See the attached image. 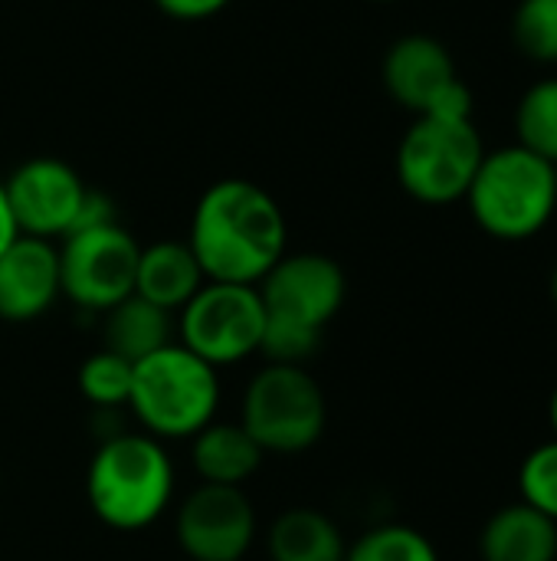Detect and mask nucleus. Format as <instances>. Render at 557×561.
Returning <instances> with one entry per match:
<instances>
[{"label":"nucleus","instance_id":"f257e3e1","mask_svg":"<svg viewBox=\"0 0 557 561\" xmlns=\"http://www.w3.org/2000/svg\"><path fill=\"white\" fill-rule=\"evenodd\" d=\"M187 247L207 279L259 286V279L286 253L282 207L253 181H217L194 207Z\"/></svg>","mask_w":557,"mask_h":561},{"label":"nucleus","instance_id":"f03ea898","mask_svg":"<svg viewBox=\"0 0 557 561\" xmlns=\"http://www.w3.org/2000/svg\"><path fill=\"white\" fill-rule=\"evenodd\" d=\"M256 289L266 309L259 355L269 365H305L341 312L348 279L325 253H282Z\"/></svg>","mask_w":557,"mask_h":561},{"label":"nucleus","instance_id":"7ed1b4c3","mask_svg":"<svg viewBox=\"0 0 557 561\" xmlns=\"http://www.w3.org/2000/svg\"><path fill=\"white\" fill-rule=\"evenodd\" d=\"M174 496V463L161 440L141 434L108 437L85 470V500L115 533L154 526Z\"/></svg>","mask_w":557,"mask_h":561},{"label":"nucleus","instance_id":"20e7f679","mask_svg":"<svg viewBox=\"0 0 557 561\" xmlns=\"http://www.w3.org/2000/svg\"><path fill=\"white\" fill-rule=\"evenodd\" d=\"M463 201L483 233L506 243L532 240L557 210L555 164L522 145L486 151Z\"/></svg>","mask_w":557,"mask_h":561},{"label":"nucleus","instance_id":"39448f33","mask_svg":"<svg viewBox=\"0 0 557 561\" xmlns=\"http://www.w3.org/2000/svg\"><path fill=\"white\" fill-rule=\"evenodd\" d=\"M220 404V378L204 358L184 345H164L141 358L131 378L128 408L154 440H190L213 424Z\"/></svg>","mask_w":557,"mask_h":561},{"label":"nucleus","instance_id":"423d86ee","mask_svg":"<svg viewBox=\"0 0 557 561\" xmlns=\"http://www.w3.org/2000/svg\"><path fill=\"white\" fill-rule=\"evenodd\" d=\"M486 158L483 138L473 118L417 115L397 145L401 187L430 207H446L466 197L479 164Z\"/></svg>","mask_w":557,"mask_h":561},{"label":"nucleus","instance_id":"0eeeda50","mask_svg":"<svg viewBox=\"0 0 557 561\" xmlns=\"http://www.w3.org/2000/svg\"><path fill=\"white\" fill-rule=\"evenodd\" d=\"M325 391L305 365H266L246 385L240 424L263 454L292 457L312 450L325 434Z\"/></svg>","mask_w":557,"mask_h":561},{"label":"nucleus","instance_id":"6e6552de","mask_svg":"<svg viewBox=\"0 0 557 561\" xmlns=\"http://www.w3.org/2000/svg\"><path fill=\"white\" fill-rule=\"evenodd\" d=\"M59 286L62 296L89 312H108L135 293L141 243L118 224L72 230L59 240Z\"/></svg>","mask_w":557,"mask_h":561},{"label":"nucleus","instance_id":"1a4fd4ad","mask_svg":"<svg viewBox=\"0 0 557 561\" xmlns=\"http://www.w3.org/2000/svg\"><path fill=\"white\" fill-rule=\"evenodd\" d=\"M266 309L256 286L207 279L181 309V345L210 368L236 365L259 352Z\"/></svg>","mask_w":557,"mask_h":561},{"label":"nucleus","instance_id":"9d476101","mask_svg":"<svg viewBox=\"0 0 557 561\" xmlns=\"http://www.w3.org/2000/svg\"><path fill=\"white\" fill-rule=\"evenodd\" d=\"M384 89L417 115L473 118V92L456 76L450 49L427 33H407L391 43L381 62Z\"/></svg>","mask_w":557,"mask_h":561},{"label":"nucleus","instance_id":"9b49d317","mask_svg":"<svg viewBox=\"0 0 557 561\" xmlns=\"http://www.w3.org/2000/svg\"><path fill=\"white\" fill-rule=\"evenodd\" d=\"M92 187L59 158H30L7 181L3 194L16 230L36 240H62L76 230Z\"/></svg>","mask_w":557,"mask_h":561},{"label":"nucleus","instance_id":"f8f14e48","mask_svg":"<svg viewBox=\"0 0 557 561\" xmlns=\"http://www.w3.org/2000/svg\"><path fill=\"white\" fill-rule=\"evenodd\" d=\"M174 536L190 561H243L256 542V510L240 486L200 483L177 506Z\"/></svg>","mask_w":557,"mask_h":561},{"label":"nucleus","instance_id":"ddd939ff","mask_svg":"<svg viewBox=\"0 0 557 561\" xmlns=\"http://www.w3.org/2000/svg\"><path fill=\"white\" fill-rule=\"evenodd\" d=\"M59 296L62 286L56 243L20 233L0 253V319L33 322L46 316Z\"/></svg>","mask_w":557,"mask_h":561},{"label":"nucleus","instance_id":"4468645a","mask_svg":"<svg viewBox=\"0 0 557 561\" xmlns=\"http://www.w3.org/2000/svg\"><path fill=\"white\" fill-rule=\"evenodd\" d=\"M207 283L194 250L187 240H161L141 247L138 273H135V296L148 299L164 312H181L197 289Z\"/></svg>","mask_w":557,"mask_h":561},{"label":"nucleus","instance_id":"2eb2a0df","mask_svg":"<svg viewBox=\"0 0 557 561\" xmlns=\"http://www.w3.org/2000/svg\"><path fill=\"white\" fill-rule=\"evenodd\" d=\"M479 561H557V523L522 500L509 503L486 519Z\"/></svg>","mask_w":557,"mask_h":561},{"label":"nucleus","instance_id":"dca6fc26","mask_svg":"<svg viewBox=\"0 0 557 561\" xmlns=\"http://www.w3.org/2000/svg\"><path fill=\"white\" fill-rule=\"evenodd\" d=\"M190 460L200 483L213 486H240L256 477L266 454L246 434L243 424H207L197 437H190Z\"/></svg>","mask_w":557,"mask_h":561},{"label":"nucleus","instance_id":"f3484780","mask_svg":"<svg viewBox=\"0 0 557 561\" xmlns=\"http://www.w3.org/2000/svg\"><path fill=\"white\" fill-rule=\"evenodd\" d=\"M269 561H345L341 529L318 510L295 506L276 516L266 536Z\"/></svg>","mask_w":557,"mask_h":561},{"label":"nucleus","instance_id":"a211bd4d","mask_svg":"<svg viewBox=\"0 0 557 561\" xmlns=\"http://www.w3.org/2000/svg\"><path fill=\"white\" fill-rule=\"evenodd\" d=\"M102 316H105V325H102L105 348L128 358L131 365L171 345V312L151 306L148 299L135 293Z\"/></svg>","mask_w":557,"mask_h":561},{"label":"nucleus","instance_id":"6ab92c4d","mask_svg":"<svg viewBox=\"0 0 557 561\" xmlns=\"http://www.w3.org/2000/svg\"><path fill=\"white\" fill-rule=\"evenodd\" d=\"M519 145L557 164V79L535 82L515 108Z\"/></svg>","mask_w":557,"mask_h":561},{"label":"nucleus","instance_id":"aec40b11","mask_svg":"<svg viewBox=\"0 0 557 561\" xmlns=\"http://www.w3.org/2000/svg\"><path fill=\"white\" fill-rule=\"evenodd\" d=\"M345 561H440L437 546L414 526H374L348 546Z\"/></svg>","mask_w":557,"mask_h":561},{"label":"nucleus","instance_id":"412c9836","mask_svg":"<svg viewBox=\"0 0 557 561\" xmlns=\"http://www.w3.org/2000/svg\"><path fill=\"white\" fill-rule=\"evenodd\" d=\"M131 378H135V365L108 348L89 355L79 365V391L89 404L95 408H125L131 398Z\"/></svg>","mask_w":557,"mask_h":561},{"label":"nucleus","instance_id":"4be33fe9","mask_svg":"<svg viewBox=\"0 0 557 561\" xmlns=\"http://www.w3.org/2000/svg\"><path fill=\"white\" fill-rule=\"evenodd\" d=\"M515 46L535 62H557V0H522L512 16Z\"/></svg>","mask_w":557,"mask_h":561},{"label":"nucleus","instance_id":"5701e85b","mask_svg":"<svg viewBox=\"0 0 557 561\" xmlns=\"http://www.w3.org/2000/svg\"><path fill=\"white\" fill-rule=\"evenodd\" d=\"M519 493L522 503L538 510L542 516H548L557 523V440H545L535 450H529V457L519 467Z\"/></svg>","mask_w":557,"mask_h":561},{"label":"nucleus","instance_id":"b1692460","mask_svg":"<svg viewBox=\"0 0 557 561\" xmlns=\"http://www.w3.org/2000/svg\"><path fill=\"white\" fill-rule=\"evenodd\" d=\"M154 3H158L167 16L194 23V20H207V16H213V13H220L230 0H154Z\"/></svg>","mask_w":557,"mask_h":561},{"label":"nucleus","instance_id":"393cba45","mask_svg":"<svg viewBox=\"0 0 557 561\" xmlns=\"http://www.w3.org/2000/svg\"><path fill=\"white\" fill-rule=\"evenodd\" d=\"M16 237H20V230H16V220H13V214H10V204H7V194H3V181H0V253H3Z\"/></svg>","mask_w":557,"mask_h":561},{"label":"nucleus","instance_id":"a878e982","mask_svg":"<svg viewBox=\"0 0 557 561\" xmlns=\"http://www.w3.org/2000/svg\"><path fill=\"white\" fill-rule=\"evenodd\" d=\"M548 427H552V437L557 440V388L552 391V398H548Z\"/></svg>","mask_w":557,"mask_h":561},{"label":"nucleus","instance_id":"bb28decb","mask_svg":"<svg viewBox=\"0 0 557 561\" xmlns=\"http://www.w3.org/2000/svg\"><path fill=\"white\" fill-rule=\"evenodd\" d=\"M552 302H555V309H557V266L552 270Z\"/></svg>","mask_w":557,"mask_h":561},{"label":"nucleus","instance_id":"cd10ccee","mask_svg":"<svg viewBox=\"0 0 557 561\" xmlns=\"http://www.w3.org/2000/svg\"><path fill=\"white\" fill-rule=\"evenodd\" d=\"M371 3H394V0H371Z\"/></svg>","mask_w":557,"mask_h":561},{"label":"nucleus","instance_id":"c85d7f7f","mask_svg":"<svg viewBox=\"0 0 557 561\" xmlns=\"http://www.w3.org/2000/svg\"><path fill=\"white\" fill-rule=\"evenodd\" d=\"M555 171H557V164H555Z\"/></svg>","mask_w":557,"mask_h":561}]
</instances>
